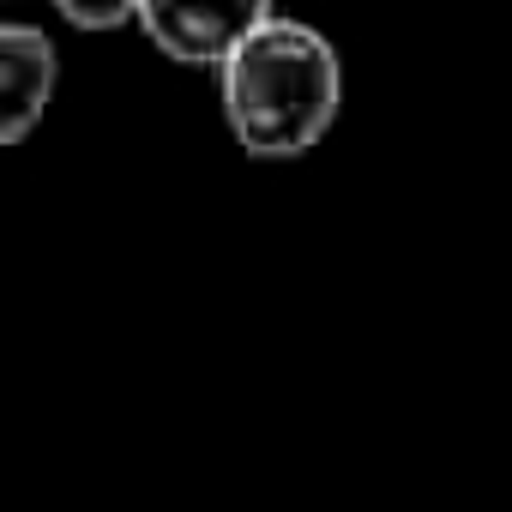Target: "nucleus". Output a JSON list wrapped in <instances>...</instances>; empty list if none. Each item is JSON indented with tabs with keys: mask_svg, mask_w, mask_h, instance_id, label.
<instances>
[{
	"mask_svg": "<svg viewBox=\"0 0 512 512\" xmlns=\"http://www.w3.org/2000/svg\"><path fill=\"white\" fill-rule=\"evenodd\" d=\"M217 85L223 121L247 157H302L344 109V61L302 19L260 25L217 67Z\"/></svg>",
	"mask_w": 512,
	"mask_h": 512,
	"instance_id": "f257e3e1",
	"label": "nucleus"
},
{
	"mask_svg": "<svg viewBox=\"0 0 512 512\" xmlns=\"http://www.w3.org/2000/svg\"><path fill=\"white\" fill-rule=\"evenodd\" d=\"M272 19V0H145L139 7V31L181 67H223Z\"/></svg>",
	"mask_w": 512,
	"mask_h": 512,
	"instance_id": "f03ea898",
	"label": "nucleus"
},
{
	"mask_svg": "<svg viewBox=\"0 0 512 512\" xmlns=\"http://www.w3.org/2000/svg\"><path fill=\"white\" fill-rule=\"evenodd\" d=\"M61 55L37 25H0V145H25L55 103Z\"/></svg>",
	"mask_w": 512,
	"mask_h": 512,
	"instance_id": "7ed1b4c3",
	"label": "nucleus"
},
{
	"mask_svg": "<svg viewBox=\"0 0 512 512\" xmlns=\"http://www.w3.org/2000/svg\"><path fill=\"white\" fill-rule=\"evenodd\" d=\"M139 7L145 0H55V13L79 31H121V25H139Z\"/></svg>",
	"mask_w": 512,
	"mask_h": 512,
	"instance_id": "20e7f679",
	"label": "nucleus"
}]
</instances>
